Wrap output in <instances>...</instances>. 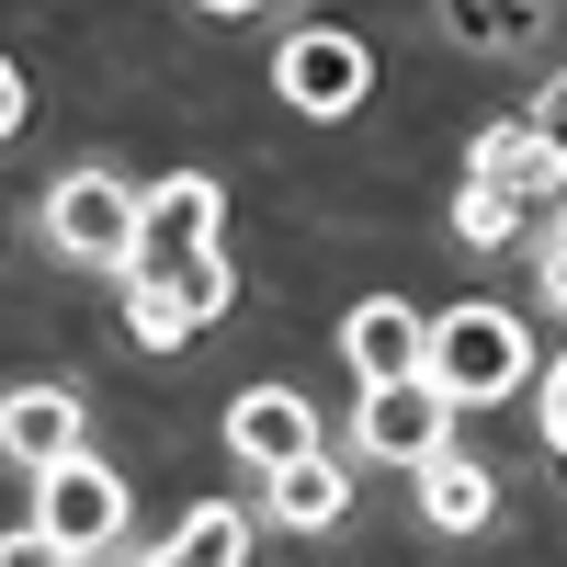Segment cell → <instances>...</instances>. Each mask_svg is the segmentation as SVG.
<instances>
[{"label":"cell","instance_id":"cell-9","mask_svg":"<svg viewBox=\"0 0 567 567\" xmlns=\"http://www.w3.org/2000/svg\"><path fill=\"white\" fill-rule=\"evenodd\" d=\"M227 454H239V465H261V477H272V465L318 454V409H307L296 386H250L239 409H227Z\"/></svg>","mask_w":567,"mask_h":567},{"label":"cell","instance_id":"cell-17","mask_svg":"<svg viewBox=\"0 0 567 567\" xmlns=\"http://www.w3.org/2000/svg\"><path fill=\"white\" fill-rule=\"evenodd\" d=\"M545 296H556V318H567V216H556V239H545Z\"/></svg>","mask_w":567,"mask_h":567},{"label":"cell","instance_id":"cell-15","mask_svg":"<svg viewBox=\"0 0 567 567\" xmlns=\"http://www.w3.org/2000/svg\"><path fill=\"white\" fill-rule=\"evenodd\" d=\"M34 556H58V545H45V523H12V534H0V567H34Z\"/></svg>","mask_w":567,"mask_h":567},{"label":"cell","instance_id":"cell-3","mask_svg":"<svg viewBox=\"0 0 567 567\" xmlns=\"http://www.w3.org/2000/svg\"><path fill=\"white\" fill-rule=\"evenodd\" d=\"M432 374H443L454 409H488V398H511L534 374V341H523V318L499 296H465V307H432Z\"/></svg>","mask_w":567,"mask_h":567},{"label":"cell","instance_id":"cell-4","mask_svg":"<svg viewBox=\"0 0 567 567\" xmlns=\"http://www.w3.org/2000/svg\"><path fill=\"white\" fill-rule=\"evenodd\" d=\"M34 523H45L58 556H114V545H125V477L80 443V454H58V465L34 477Z\"/></svg>","mask_w":567,"mask_h":567},{"label":"cell","instance_id":"cell-18","mask_svg":"<svg viewBox=\"0 0 567 567\" xmlns=\"http://www.w3.org/2000/svg\"><path fill=\"white\" fill-rule=\"evenodd\" d=\"M534 125L556 136V159H567V80H545V103H534Z\"/></svg>","mask_w":567,"mask_h":567},{"label":"cell","instance_id":"cell-12","mask_svg":"<svg viewBox=\"0 0 567 567\" xmlns=\"http://www.w3.org/2000/svg\"><path fill=\"white\" fill-rule=\"evenodd\" d=\"M272 511H284L296 534H329V523L352 511V477H341L329 454H296V465H272Z\"/></svg>","mask_w":567,"mask_h":567},{"label":"cell","instance_id":"cell-14","mask_svg":"<svg viewBox=\"0 0 567 567\" xmlns=\"http://www.w3.org/2000/svg\"><path fill=\"white\" fill-rule=\"evenodd\" d=\"M171 556L182 567H239L250 556V511H194V523L171 534Z\"/></svg>","mask_w":567,"mask_h":567},{"label":"cell","instance_id":"cell-11","mask_svg":"<svg viewBox=\"0 0 567 567\" xmlns=\"http://www.w3.org/2000/svg\"><path fill=\"white\" fill-rule=\"evenodd\" d=\"M409 477H420V511H432L443 534H477L488 511H499V477H488L477 454H454V443H443V454H420Z\"/></svg>","mask_w":567,"mask_h":567},{"label":"cell","instance_id":"cell-2","mask_svg":"<svg viewBox=\"0 0 567 567\" xmlns=\"http://www.w3.org/2000/svg\"><path fill=\"white\" fill-rule=\"evenodd\" d=\"M567 216V159L534 114L488 125L477 148H465V194H454V239L465 250H511V239H556Z\"/></svg>","mask_w":567,"mask_h":567},{"label":"cell","instance_id":"cell-7","mask_svg":"<svg viewBox=\"0 0 567 567\" xmlns=\"http://www.w3.org/2000/svg\"><path fill=\"white\" fill-rule=\"evenodd\" d=\"M352 432H363V454H386V465L443 454V443H454V398H443V374L420 363V374H386V386H363Z\"/></svg>","mask_w":567,"mask_h":567},{"label":"cell","instance_id":"cell-13","mask_svg":"<svg viewBox=\"0 0 567 567\" xmlns=\"http://www.w3.org/2000/svg\"><path fill=\"white\" fill-rule=\"evenodd\" d=\"M432 12H443L454 45H488V58H511V45H534L545 0H432Z\"/></svg>","mask_w":567,"mask_h":567},{"label":"cell","instance_id":"cell-20","mask_svg":"<svg viewBox=\"0 0 567 567\" xmlns=\"http://www.w3.org/2000/svg\"><path fill=\"white\" fill-rule=\"evenodd\" d=\"M194 12H272V0H194Z\"/></svg>","mask_w":567,"mask_h":567},{"label":"cell","instance_id":"cell-6","mask_svg":"<svg viewBox=\"0 0 567 567\" xmlns=\"http://www.w3.org/2000/svg\"><path fill=\"white\" fill-rule=\"evenodd\" d=\"M45 239H58L69 261H91V272H125V250H136V182L69 171L58 194H45Z\"/></svg>","mask_w":567,"mask_h":567},{"label":"cell","instance_id":"cell-19","mask_svg":"<svg viewBox=\"0 0 567 567\" xmlns=\"http://www.w3.org/2000/svg\"><path fill=\"white\" fill-rule=\"evenodd\" d=\"M0 136H23V69L0 58Z\"/></svg>","mask_w":567,"mask_h":567},{"label":"cell","instance_id":"cell-5","mask_svg":"<svg viewBox=\"0 0 567 567\" xmlns=\"http://www.w3.org/2000/svg\"><path fill=\"white\" fill-rule=\"evenodd\" d=\"M272 91H284V103H296V114H363V91H374V45L363 34H341V23H296V34H284L272 45Z\"/></svg>","mask_w":567,"mask_h":567},{"label":"cell","instance_id":"cell-8","mask_svg":"<svg viewBox=\"0 0 567 567\" xmlns=\"http://www.w3.org/2000/svg\"><path fill=\"white\" fill-rule=\"evenodd\" d=\"M341 352H352L363 386H386V374H420V363H432V318H420L409 296H363V307L341 318Z\"/></svg>","mask_w":567,"mask_h":567},{"label":"cell","instance_id":"cell-16","mask_svg":"<svg viewBox=\"0 0 567 567\" xmlns=\"http://www.w3.org/2000/svg\"><path fill=\"white\" fill-rule=\"evenodd\" d=\"M545 443H556V465H567V363L545 374Z\"/></svg>","mask_w":567,"mask_h":567},{"label":"cell","instance_id":"cell-1","mask_svg":"<svg viewBox=\"0 0 567 567\" xmlns=\"http://www.w3.org/2000/svg\"><path fill=\"white\" fill-rule=\"evenodd\" d=\"M239 272H227V194L205 171H171L136 194V250H125V329L148 352H182L194 329L227 318Z\"/></svg>","mask_w":567,"mask_h":567},{"label":"cell","instance_id":"cell-10","mask_svg":"<svg viewBox=\"0 0 567 567\" xmlns=\"http://www.w3.org/2000/svg\"><path fill=\"white\" fill-rule=\"evenodd\" d=\"M0 454H12L23 477H45L58 454H80V398L69 386H12L0 398Z\"/></svg>","mask_w":567,"mask_h":567}]
</instances>
